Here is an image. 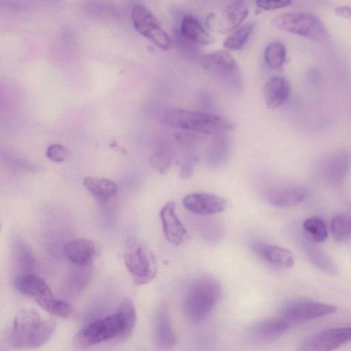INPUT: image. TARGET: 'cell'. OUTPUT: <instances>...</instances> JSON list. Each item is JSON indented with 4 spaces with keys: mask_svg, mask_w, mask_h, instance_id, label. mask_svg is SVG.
<instances>
[{
    "mask_svg": "<svg viewBox=\"0 0 351 351\" xmlns=\"http://www.w3.org/2000/svg\"><path fill=\"white\" fill-rule=\"evenodd\" d=\"M154 326L155 341L157 347L161 350L172 348L176 343V336L165 306L162 305L158 308Z\"/></svg>",
    "mask_w": 351,
    "mask_h": 351,
    "instance_id": "d6986e66",
    "label": "cell"
},
{
    "mask_svg": "<svg viewBox=\"0 0 351 351\" xmlns=\"http://www.w3.org/2000/svg\"><path fill=\"white\" fill-rule=\"evenodd\" d=\"M56 326V322L42 319L35 310L23 308L14 317L9 341L16 348H37L50 339Z\"/></svg>",
    "mask_w": 351,
    "mask_h": 351,
    "instance_id": "7a4b0ae2",
    "label": "cell"
},
{
    "mask_svg": "<svg viewBox=\"0 0 351 351\" xmlns=\"http://www.w3.org/2000/svg\"><path fill=\"white\" fill-rule=\"evenodd\" d=\"M350 167V156L345 151H338L325 158L319 166L324 180L331 184L341 182L346 176Z\"/></svg>",
    "mask_w": 351,
    "mask_h": 351,
    "instance_id": "e0dca14e",
    "label": "cell"
},
{
    "mask_svg": "<svg viewBox=\"0 0 351 351\" xmlns=\"http://www.w3.org/2000/svg\"><path fill=\"white\" fill-rule=\"evenodd\" d=\"M303 228L308 239L315 243H322L328 237V226L319 217L314 216L305 219Z\"/></svg>",
    "mask_w": 351,
    "mask_h": 351,
    "instance_id": "f1b7e54d",
    "label": "cell"
},
{
    "mask_svg": "<svg viewBox=\"0 0 351 351\" xmlns=\"http://www.w3.org/2000/svg\"><path fill=\"white\" fill-rule=\"evenodd\" d=\"M290 93L289 81L282 76H274L266 82L263 89V97L267 107L276 109L288 99Z\"/></svg>",
    "mask_w": 351,
    "mask_h": 351,
    "instance_id": "44dd1931",
    "label": "cell"
},
{
    "mask_svg": "<svg viewBox=\"0 0 351 351\" xmlns=\"http://www.w3.org/2000/svg\"><path fill=\"white\" fill-rule=\"evenodd\" d=\"M351 339L350 327L330 328L306 337L300 344L302 351H330L348 343Z\"/></svg>",
    "mask_w": 351,
    "mask_h": 351,
    "instance_id": "9c48e42d",
    "label": "cell"
},
{
    "mask_svg": "<svg viewBox=\"0 0 351 351\" xmlns=\"http://www.w3.org/2000/svg\"><path fill=\"white\" fill-rule=\"evenodd\" d=\"M37 304L47 312L62 318H69L74 313L73 306L71 304L54 297L43 300Z\"/></svg>",
    "mask_w": 351,
    "mask_h": 351,
    "instance_id": "f546056e",
    "label": "cell"
},
{
    "mask_svg": "<svg viewBox=\"0 0 351 351\" xmlns=\"http://www.w3.org/2000/svg\"><path fill=\"white\" fill-rule=\"evenodd\" d=\"M226 132L216 134L207 151V161L213 167H220L227 162L232 152V143Z\"/></svg>",
    "mask_w": 351,
    "mask_h": 351,
    "instance_id": "cb8c5ba5",
    "label": "cell"
},
{
    "mask_svg": "<svg viewBox=\"0 0 351 351\" xmlns=\"http://www.w3.org/2000/svg\"><path fill=\"white\" fill-rule=\"evenodd\" d=\"M335 305L308 300H296L283 307L282 315L287 320L306 321L335 313Z\"/></svg>",
    "mask_w": 351,
    "mask_h": 351,
    "instance_id": "30bf717a",
    "label": "cell"
},
{
    "mask_svg": "<svg viewBox=\"0 0 351 351\" xmlns=\"http://www.w3.org/2000/svg\"><path fill=\"white\" fill-rule=\"evenodd\" d=\"M255 26V23L249 22L239 27L226 39L223 47L231 51L241 49L246 44Z\"/></svg>",
    "mask_w": 351,
    "mask_h": 351,
    "instance_id": "83f0119b",
    "label": "cell"
},
{
    "mask_svg": "<svg viewBox=\"0 0 351 351\" xmlns=\"http://www.w3.org/2000/svg\"><path fill=\"white\" fill-rule=\"evenodd\" d=\"M271 25L316 43H323L328 38V30L322 21L308 12H293L280 14L272 19Z\"/></svg>",
    "mask_w": 351,
    "mask_h": 351,
    "instance_id": "8992f818",
    "label": "cell"
},
{
    "mask_svg": "<svg viewBox=\"0 0 351 351\" xmlns=\"http://www.w3.org/2000/svg\"><path fill=\"white\" fill-rule=\"evenodd\" d=\"M302 247L308 259L318 269L332 276L339 273L338 267L335 261L318 246L304 242Z\"/></svg>",
    "mask_w": 351,
    "mask_h": 351,
    "instance_id": "484cf974",
    "label": "cell"
},
{
    "mask_svg": "<svg viewBox=\"0 0 351 351\" xmlns=\"http://www.w3.org/2000/svg\"><path fill=\"white\" fill-rule=\"evenodd\" d=\"M291 328L286 319H266L252 324L246 332V337L252 343H265L276 340Z\"/></svg>",
    "mask_w": 351,
    "mask_h": 351,
    "instance_id": "8fae6325",
    "label": "cell"
},
{
    "mask_svg": "<svg viewBox=\"0 0 351 351\" xmlns=\"http://www.w3.org/2000/svg\"><path fill=\"white\" fill-rule=\"evenodd\" d=\"M136 322V313L132 300L124 298L117 312L84 326L73 338V347L84 350L109 341H121L132 335Z\"/></svg>",
    "mask_w": 351,
    "mask_h": 351,
    "instance_id": "6da1fadb",
    "label": "cell"
},
{
    "mask_svg": "<svg viewBox=\"0 0 351 351\" xmlns=\"http://www.w3.org/2000/svg\"><path fill=\"white\" fill-rule=\"evenodd\" d=\"M162 230L167 240L173 245H180L189 237L187 230L176 213V204L167 203L160 211Z\"/></svg>",
    "mask_w": 351,
    "mask_h": 351,
    "instance_id": "5bb4252c",
    "label": "cell"
},
{
    "mask_svg": "<svg viewBox=\"0 0 351 351\" xmlns=\"http://www.w3.org/2000/svg\"><path fill=\"white\" fill-rule=\"evenodd\" d=\"M165 122L173 128L203 134H218L232 130L234 125L220 117L183 109H173Z\"/></svg>",
    "mask_w": 351,
    "mask_h": 351,
    "instance_id": "277c9868",
    "label": "cell"
},
{
    "mask_svg": "<svg viewBox=\"0 0 351 351\" xmlns=\"http://www.w3.org/2000/svg\"><path fill=\"white\" fill-rule=\"evenodd\" d=\"M265 60L268 66L273 69H280L286 60V49L280 42L268 45L265 51Z\"/></svg>",
    "mask_w": 351,
    "mask_h": 351,
    "instance_id": "4dcf8cb0",
    "label": "cell"
},
{
    "mask_svg": "<svg viewBox=\"0 0 351 351\" xmlns=\"http://www.w3.org/2000/svg\"><path fill=\"white\" fill-rule=\"evenodd\" d=\"M123 261L137 285L148 283L156 275V257L147 244L137 237L128 238L124 247Z\"/></svg>",
    "mask_w": 351,
    "mask_h": 351,
    "instance_id": "5b68a950",
    "label": "cell"
},
{
    "mask_svg": "<svg viewBox=\"0 0 351 351\" xmlns=\"http://www.w3.org/2000/svg\"><path fill=\"white\" fill-rule=\"evenodd\" d=\"M131 17L135 29L140 34L161 49L169 50L171 48V38L163 29L157 18L147 8L135 5L132 10Z\"/></svg>",
    "mask_w": 351,
    "mask_h": 351,
    "instance_id": "ba28073f",
    "label": "cell"
},
{
    "mask_svg": "<svg viewBox=\"0 0 351 351\" xmlns=\"http://www.w3.org/2000/svg\"><path fill=\"white\" fill-rule=\"evenodd\" d=\"M337 15L343 17L350 19L351 15L350 8L349 6L342 5L338 6L335 10Z\"/></svg>",
    "mask_w": 351,
    "mask_h": 351,
    "instance_id": "836d02e7",
    "label": "cell"
},
{
    "mask_svg": "<svg viewBox=\"0 0 351 351\" xmlns=\"http://www.w3.org/2000/svg\"><path fill=\"white\" fill-rule=\"evenodd\" d=\"M251 247L258 256L278 267L291 268L294 265L292 253L282 247L256 241L252 243Z\"/></svg>",
    "mask_w": 351,
    "mask_h": 351,
    "instance_id": "ac0fdd59",
    "label": "cell"
},
{
    "mask_svg": "<svg viewBox=\"0 0 351 351\" xmlns=\"http://www.w3.org/2000/svg\"><path fill=\"white\" fill-rule=\"evenodd\" d=\"M249 14V6L245 0H237L224 9L219 27L222 34H227L238 28Z\"/></svg>",
    "mask_w": 351,
    "mask_h": 351,
    "instance_id": "603a6c76",
    "label": "cell"
},
{
    "mask_svg": "<svg viewBox=\"0 0 351 351\" xmlns=\"http://www.w3.org/2000/svg\"><path fill=\"white\" fill-rule=\"evenodd\" d=\"M46 156L52 161L60 162L66 160L69 151L60 144H52L48 147Z\"/></svg>",
    "mask_w": 351,
    "mask_h": 351,
    "instance_id": "1f68e13d",
    "label": "cell"
},
{
    "mask_svg": "<svg viewBox=\"0 0 351 351\" xmlns=\"http://www.w3.org/2000/svg\"><path fill=\"white\" fill-rule=\"evenodd\" d=\"M256 4L262 10H271L289 6L291 0H256Z\"/></svg>",
    "mask_w": 351,
    "mask_h": 351,
    "instance_id": "d6a6232c",
    "label": "cell"
},
{
    "mask_svg": "<svg viewBox=\"0 0 351 351\" xmlns=\"http://www.w3.org/2000/svg\"><path fill=\"white\" fill-rule=\"evenodd\" d=\"M264 196L266 201L274 206L289 208L305 201L308 191L302 186H281L267 190Z\"/></svg>",
    "mask_w": 351,
    "mask_h": 351,
    "instance_id": "4fadbf2b",
    "label": "cell"
},
{
    "mask_svg": "<svg viewBox=\"0 0 351 351\" xmlns=\"http://www.w3.org/2000/svg\"><path fill=\"white\" fill-rule=\"evenodd\" d=\"M12 285L20 293L29 296L38 302L53 297V293L47 282L34 273L16 276Z\"/></svg>",
    "mask_w": 351,
    "mask_h": 351,
    "instance_id": "2e32d148",
    "label": "cell"
},
{
    "mask_svg": "<svg viewBox=\"0 0 351 351\" xmlns=\"http://www.w3.org/2000/svg\"><path fill=\"white\" fill-rule=\"evenodd\" d=\"M182 204L186 210L199 215L221 213L227 206L224 198L209 193H190L184 197Z\"/></svg>",
    "mask_w": 351,
    "mask_h": 351,
    "instance_id": "7c38bea8",
    "label": "cell"
},
{
    "mask_svg": "<svg viewBox=\"0 0 351 351\" xmlns=\"http://www.w3.org/2000/svg\"><path fill=\"white\" fill-rule=\"evenodd\" d=\"M83 183L87 191L101 203L109 200L118 190L114 182L104 178L88 176Z\"/></svg>",
    "mask_w": 351,
    "mask_h": 351,
    "instance_id": "d4e9b609",
    "label": "cell"
},
{
    "mask_svg": "<svg viewBox=\"0 0 351 351\" xmlns=\"http://www.w3.org/2000/svg\"><path fill=\"white\" fill-rule=\"evenodd\" d=\"M64 252L71 263L80 267L90 265L97 254L95 243L85 238H75L69 241L65 244Z\"/></svg>",
    "mask_w": 351,
    "mask_h": 351,
    "instance_id": "9a60e30c",
    "label": "cell"
},
{
    "mask_svg": "<svg viewBox=\"0 0 351 351\" xmlns=\"http://www.w3.org/2000/svg\"><path fill=\"white\" fill-rule=\"evenodd\" d=\"M178 36L194 45H208L211 41L210 36L200 21L191 14L183 16Z\"/></svg>",
    "mask_w": 351,
    "mask_h": 351,
    "instance_id": "7402d4cb",
    "label": "cell"
},
{
    "mask_svg": "<svg viewBox=\"0 0 351 351\" xmlns=\"http://www.w3.org/2000/svg\"><path fill=\"white\" fill-rule=\"evenodd\" d=\"M0 230H1V223H0Z\"/></svg>",
    "mask_w": 351,
    "mask_h": 351,
    "instance_id": "e575fe53",
    "label": "cell"
},
{
    "mask_svg": "<svg viewBox=\"0 0 351 351\" xmlns=\"http://www.w3.org/2000/svg\"><path fill=\"white\" fill-rule=\"evenodd\" d=\"M330 230L332 238L337 242H346L351 236V219L346 213L335 215L330 224Z\"/></svg>",
    "mask_w": 351,
    "mask_h": 351,
    "instance_id": "4316f807",
    "label": "cell"
},
{
    "mask_svg": "<svg viewBox=\"0 0 351 351\" xmlns=\"http://www.w3.org/2000/svg\"><path fill=\"white\" fill-rule=\"evenodd\" d=\"M12 257L16 276L34 273L36 261L32 250L16 234L12 238Z\"/></svg>",
    "mask_w": 351,
    "mask_h": 351,
    "instance_id": "ffe728a7",
    "label": "cell"
},
{
    "mask_svg": "<svg viewBox=\"0 0 351 351\" xmlns=\"http://www.w3.org/2000/svg\"><path fill=\"white\" fill-rule=\"evenodd\" d=\"M202 66L222 84L233 90H240L242 79L239 67L229 52L218 50L201 57Z\"/></svg>",
    "mask_w": 351,
    "mask_h": 351,
    "instance_id": "52a82bcc",
    "label": "cell"
},
{
    "mask_svg": "<svg viewBox=\"0 0 351 351\" xmlns=\"http://www.w3.org/2000/svg\"><path fill=\"white\" fill-rule=\"evenodd\" d=\"M222 293L219 282L214 277L203 275L191 283L184 300V313L192 323L199 324L211 314Z\"/></svg>",
    "mask_w": 351,
    "mask_h": 351,
    "instance_id": "3957f363",
    "label": "cell"
}]
</instances>
